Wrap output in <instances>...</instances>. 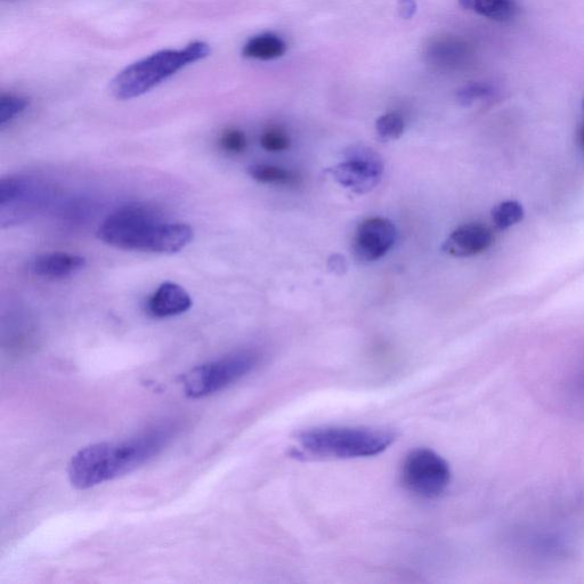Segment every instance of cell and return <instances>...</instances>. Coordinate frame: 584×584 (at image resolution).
<instances>
[{"instance_id":"7c38bea8","label":"cell","mask_w":584,"mask_h":584,"mask_svg":"<svg viewBox=\"0 0 584 584\" xmlns=\"http://www.w3.org/2000/svg\"><path fill=\"white\" fill-rule=\"evenodd\" d=\"M86 259L68 253L40 255L31 264V270L44 279H64L84 270Z\"/></svg>"},{"instance_id":"7a4b0ae2","label":"cell","mask_w":584,"mask_h":584,"mask_svg":"<svg viewBox=\"0 0 584 584\" xmlns=\"http://www.w3.org/2000/svg\"><path fill=\"white\" fill-rule=\"evenodd\" d=\"M97 237L118 249L173 255L190 245L194 232L188 224L168 222L158 210L135 204L105 219Z\"/></svg>"},{"instance_id":"30bf717a","label":"cell","mask_w":584,"mask_h":584,"mask_svg":"<svg viewBox=\"0 0 584 584\" xmlns=\"http://www.w3.org/2000/svg\"><path fill=\"white\" fill-rule=\"evenodd\" d=\"M493 243V234L482 224H466L453 231L445 240L443 250L454 257H470L482 254Z\"/></svg>"},{"instance_id":"52a82bcc","label":"cell","mask_w":584,"mask_h":584,"mask_svg":"<svg viewBox=\"0 0 584 584\" xmlns=\"http://www.w3.org/2000/svg\"><path fill=\"white\" fill-rule=\"evenodd\" d=\"M45 186L24 177H6L0 182V216L2 224L27 221L51 202Z\"/></svg>"},{"instance_id":"6da1fadb","label":"cell","mask_w":584,"mask_h":584,"mask_svg":"<svg viewBox=\"0 0 584 584\" xmlns=\"http://www.w3.org/2000/svg\"><path fill=\"white\" fill-rule=\"evenodd\" d=\"M176 432L175 424H165L125 441L89 445L72 457L70 483L78 490H87L132 473L164 451Z\"/></svg>"},{"instance_id":"8992f818","label":"cell","mask_w":584,"mask_h":584,"mask_svg":"<svg viewBox=\"0 0 584 584\" xmlns=\"http://www.w3.org/2000/svg\"><path fill=\"white\" fill-rule=\"evenodd\" d=\"M451 476L448 461L429 449L410 452L401 470V480L405 489L424 499L441 497L449 488Z\"/></svg>"},{"instance_id":"d6986e66","label":"cell","mask_w":584,"mask_h":584,"mask_svg":"<svg viewBox=\"0 0 584 584\" xmlns=\"http://www.w3.org/2000/svg\"><path fill=\"white\" fill-rule=\"evenodd\" d=\"M263 149L269 152H282L290 148L289 136L280 128H269L261 137Z\"/></svg>"},{"instance_id":"ac0fdd59","label":"cell","mask_w":584,"mask_h":584,"mask_svg":"<svg viewBox=\"0 0 584 584\" xmlns=\"http://www.w3.org/2000/svg\"><path fill=\"white\" fill-rule=\"evenodd\" d=\"M28 105L26 97L11 94L0 97V127L4 128L11 123L14 118L26 111Z\"/></svg>"},{"instance_id":"ffe728a7","label":"cell","mask_w":584,"mask_h":584,"mask_svg":"<svg viewBox=\"0 0 584 584\" xmlns=\"http://www.w3.org/2000/svg\"><path fill=\"white\" fill-rule=\"evenodd\" d=\"M247 137L237 128L226 129L219 139V145L225 152L232 154L242 153L247 149Z\"/></svg>"},{"instance_id":"7402d4cb","label":"cell","mask_w":584,"mask_h":584,"mask_svg":"<svg viewBox=\"0 0 584 584\" xmlns=\"http://www.w3.org/2000/svg\"><path fill=\"white\" fill-rule=\"evenodd\" d=\"M416 12V3L413 0H401L400 2V13L404 19L412 18V15Z\"/></svg>"},{"instance_id":"e0dca14e","label":"cell","mask_w":584,"mask_h":584,"mask_svg":"<svg viewBox=\"0 0 584 584\" xmlns=\"http://www.w3.org/2000/svg\"><path fill=\"white\" fill-rule=\"evenodd\" d=\"M376 129L381 140H397L404 132V119L399 113H386L377 120Z\"/></svg>"},{"instance_id":"9a60e30c","label":"cell","mask_w":584,"mask_h":584,"mask_svg":"<svg viewBox=\"0 0 584 584\" xmlns=\"http://www.w3.org/2000/svg\"><path fill=\"white\" fill-rule=\"evenodd\" d=\"M248 174L255 181L263 184L292 185L296 184L299 180L298 176L290 172V170L264 164L250 166L248 168Z\"/></svg>"},{"instance_id":"4fadbf2b","label":"cell","mask_w":584,"mask_h":584,"mask_svg":"<svg viewBox=\"0 0 584 584\" xmlns=\"http://www.w3.org/2000/svg\"><path fill=\"white\" fill-rule=\"evenodd\" d=\"M287 51V44L277 35L264 34L251 38L243 46L242 54L248 59L271 61L281 58Z\"/></svg>"},{"instance_id":"9c48e42d","label":"cell","mask_w":584,"mask_h":584,"mask_svg":"<svg viewBox=\"0 0 584 584\" xmlns=\"http://www.w3.org/2000/svg\"><path fill=\"white\" fill-rule=\"evenodd\" d=\"M396 237V227L389 219L381 217L365 219L355 233V254L363 261H377L392 249Z\"/></svg>"},{"instance_id":"8fae6325","label":"cell","mask_w":584,"mask_h":584,"mask_svg":"<svg viewBox=\"0 0 584 584\" xmlns=\"http://www.w3.org/2000/svg\"><path fill=\"white\" fill-rule=\"evenodd\" d=\"M191 307L189 292L173 282L162 283L145 305L146 312L156 319L173 318L188 312Z\"/></svg>"},{"instance_id":"44dd1931","label":"cell","mask_w":584,"mask_h":584,"mask_svg":"<svg viewBox=\"0 0 584 584\" xmlns=\"http://www.w3.org/2000/svg\"><path fill=\"white\" fill-rule=\"evenodd\" d=\"M488 94L485 88L482 86H473L465 89L464 92L460 93V99L462 102H473L474 100L478 99V97H482Z\"/></svg>"},{"instance_id":"3957f363","label":"cell","mask_w":584,"mask_h":584,"mask_svg":"<svg viewBox=\"0 0 584 584\" xmlns=\"http://www.w3.org/2000/svg\"><path fill=\"white\" fill-rule=\"evenodd\" d=\"M396 440L388 429L367 427H321L300 433L297 441L307 454L330 459L378 456Z\"/></svg>"},{"instance_id":"5bb4252c","label":"cell","mask_w":584,"mask_h":584,"mask_svg":"<svg viewBox=\"0 0 584 584\" xmlns=\"http://www.w3.org/2000/svg\"><path fill=\"white\" fill-rule=\"evenodd\" d=\"M459 3L465 10L498 22L510 21L517 12L515 0H459Z\"/></svg>"},{"instance_id":"5b68a950","label":"cell","mask_w":584,"mask_h":584,"mask_svg":"<svg viewBox=\"0 0 584 584\" xmlns=\"http://www.w3.org/2000/svg\"><path fill=\"white\" fill-rule=\"evenodd\" d=\"M259 363L254 351H240L193 368L182 378L184 393L190 399H202L223 391L253 372Z\"/></svg>"},{"instance_id":"277c9868","label":"cell","mask_w":584,"mask_h":584,"mask_svg":"<svg viewBox=\"0 0 584 584\" xmlns=\"http://www.w3.org/2000/svg\"><path fill=\"white\" fill-rule=\"evenodd\" d=\"M210 47L194 42L183 50H166L137 61L112 80L111 93L121 101L132 100L175 75L190 64L207 58Z\"/></svg>"},{"instance_id":"603a6c76","label":"cell","mask_w":584,"mask_h":584,"mask_svg":"<svg viewBox=\"0 0 584 584\" xmlns=\"http://www.w3.org/2000/svg\"><path fill=\"white\" fill-rule=\"evenodd\" d=\"M578 142L582 148V150H584V124L580 126L579 131H578Z\"/></svg>"},{"instance_id":"ba28073f","label":"cell","mask_w":584,"mask_h":584,"mask_svg":"<svg viewBox=\"0 0 584 584\" xmlns=\"http://www.w3.org/2000/svg\"><path fill=\"white\" fill-rule=\"evenodd\" d=\"M334 180L356 193H367L379 183L384 164L378 153L365 146H354L342 164L329 170Z\"/></svg>"},{"instance_id":"2e32d148","label":"cell","mask_w":584,"mask_h":584,"mask_svg":"<svg viewBox=\"0 0 584 584\" xmlns=\"http://www.w3.org/2000/svg\"><path fill=\"white\" fill-rule=\"evenodd\" d=\"M523 217L524 209L517 201L501 202L492 212L493 222L500 230H506L521 222Z\"/></svg>"}]
</instances>
